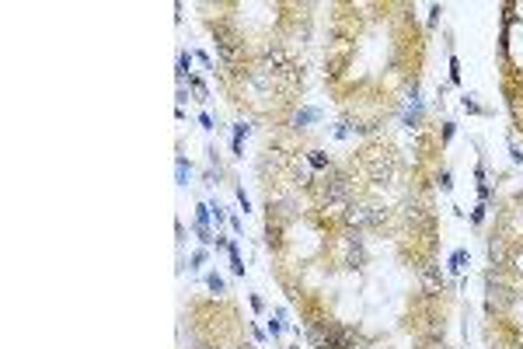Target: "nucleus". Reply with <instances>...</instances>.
<instances>
[{
    "instance_id": "nucleus-1",
    "label": "nucleus",
    "mask_w": 523,
    "mask_h": 349,
    "mask_svg": "<svg viewBox=\"0 0 523 349\" xmlns=\"http://www.w3.org/2000/svg\"><path fill=\"white\" fill-rule=\"evenodd\" d=\"M359 168L367 171V178H370L373 185H387V182L394 178V168H398L394 150L384 147V143H370L363 154H359Z\"/></svg>"
},
{
    "instance_id": "nucleus-2",
    "label": "nucleus",
    "mask_w": 523,
    "mask_h": 349,
    "mask_svg": "<svg viewBox=\"0 0 523 349\" xmlns=\"http://www.w3.org/2000/svg\"><path fill=\"white\" fill-rule=\"evenodd\" d=\"M213 38H216V53H220L223 66H227L230 73H237L241 56H245V42L237 38V32L227 28V25H213Z\"/></svg>"
},
{
    "instance_id": "nucleus-3",
    "label": "nucleus",
    "mask_w": 523,
    "mask_h": 349,
    "mask_svg": "<svg viewBox=\"0 0 523 349\" xmlns=\"http://www.w3.org/2000/svg\"><path fill=\"white\" fill-rule=\"evenodd\" d=\"M387 220V210L384 206H377V203H349V210H345V223L349 227H377V223H384Z\"/></svg>"
},
{
    "instance_id": "nucleus-4",
    "label": "nucleus",
    "mask_w": 523,
    "mask_h": 349,
    "mask_svg": "<svg viewBox=\"0 0 523 349\" xmlns=\"http://www.w3.org/2000/svg\"><path fill=\"white\" fill-rule=\"evenodd\" d=\"M349 196H352L349 178L338 175V171H328L325 182H321V199H325V203H349Z\"/></svg>"
},
{
    "instance_id": "nucleus-5",
    "label": "nucleus",
    "mask_w": 523,
    "mask_h": 349,
    "mask_svg": "<svg viewBox=\"0 0 523 349\" xmlns=\"http://www.w3.org/2000/svg\"><path fill=\"white\" fill-rule=\"evenodd\" d=\"M485 286H489V307H495V304H499V307H506V304H513V300H516L513 286H509V283H502L495 273H489V276H485Z\"/></svg>"
},
{
    "instance_id": "nucleus-6",
    "label": "nucleus",
    "mask_w": 523,
    "mask_h": 349,
    "mask_svg": "<svg viewBox=\"0 0 523 349\" xmlns=\"http://www.w3.org/2000/svg\"><path fill=\"white\" fill-rule=\"evenodd\" d=\"M419 276H422V286L429 293H439L443 290V273H439L436 265H419Z\"/></svg>"
},
{
    "instance_id": "nucleus-7",
    "label": "nucleus",
    "mask_w": 523,
    "mask_h": 349,
    "mask_svg": "<svg viewBox=\"0 0 523 349\" xmlns=\"http://www.w3.org/2000/svg\"><path fill=\"white\" fill-rule=\"evenodd\" d=\"M489 258H492V265H509L506 238H492V241H489Z\"/></svg>"
},
{
    "instance_id": "nucleus-8",
    "label": "nucleus",
    "mask_w": 523,
    "mask_h": 349,
    "mask_svg": "<svg viewBox=\"0 0 523 349\" xmlns=\"http://www.w3.org/2000/svg\"><path fill=\"white\" fill-rule=\"evenodd\" d=\"M317 119H321V108H300V112L293 115V126H297V129H307V126L317 123Z\"/></svg>"
},
{
    "instance_id": "nucleus-9",
    "label": "nucleus",
    "mask_w": 523,
    "mask_h": 349,
    "mask_svg": "<svg viewBox=\"0 0 523 349\" xmlns=\"http://www.w3.org/2000/svg\"><path fill=\"white\" fill-rule=\"evenodd\" d=\"M419 123H422V101H419V98H415V91H412V108L405 112V126H408V129H415Z\"/></svg>"
},
{
    "instance_id": "nucleus-10",
    "label": "nucleus",
    "mask_w": 523,
    "mask_h": 349,
    "mask_svg": "<svg viewBox=\"0 0 523 349\" xmlns=\"http://www.w3.org/2000/svg\"><path fill=\"white\" fill-rule=\"evenodd\" d=\"M307 164H310L314 171H325V168H328V154H321V150H310V154H307Z\"/></svg>"
},
{
    "instance_id": "nucleus-11",
    "label": "nucleus",
    "mask_w": 523,
    "mask_h": 349,
    "mask_svg": "<svg viewBox=\"0 0 523 349\" xmlns=\"http://www.w3.org/2000/svg\"><path fill=\"white\" fill-rule=\"evenodd\" d=\"M464 269H467V252L457 248V252L450 255V273H464Z\"/></svg>"
},
{
    "instance_id": "nucleus-12",
    "label": "nucleus",
    "mask_w": 523,
    "mask_h": 349,
    "mask_svg": "<svg viewBox=\"0 0 523 349\" xmlns=\"http://www.w3.org/2000/svg\"><path fill=\"white\" fill-rule=\"evenodd\" d=\"M175 175H178V185H188V175H192V164H188L185 158H178V164H175Z\"/></svg>"
},
{
    "instance_id": "nucleus-13",
    "label": "nucleus",
    "mask_w": 523,
    "mask_h": 349,
    "mask_svg": "<svg viewBox=\"0 0 523 349\" xmlns=\"http://www.w3.org/2000/svg\"><path fill=\"white\" fill-rule=\"evenodd\" d=\"M265 234H269V245H272V248L283 245V227H279V223H272V220H269V230H265Z\"/></svg>"
},
{
    "instance_id": "nucleus-14",
    "label": "nucleus",
    "mask_w": 523,
    "mask_h": 349,
    "mask_svg": "<svg viewBox=\"0 0 523 349\" xmlns=\"http://www.w3.org/2000/svg\"><path fill=\"white\" fill-rule=\"evenodd\" d=\"M227 252H230V269L237 276H245V262H241V255H237V245H227Z\"/></svg>"
},
{
    "instance_id": "nucleus-15",
    "label": "nucleus",
    "mask_w": 523,
    "mask_h": 349,
    "mask_svg": "<svg viewBox=\"0 0 523 349\" xmlns=\"http://www.w3.org/2000/svg\"><path fill=\"white\" fill-rule=\"evenodd\" d=\"M509 108H513L516 126H523V95H520V98H509Z\"/></svg>"
},
{
    "instance_id": "nucleus-16",
    "label": "nucleus",
    "mask_w": 523,
    "mask_h": 349,
    "mask_svg": "<svg viewBox=\"0 0 523 349\" xmlns=\"http://www.w3.org/2000/svg\"><path fill=\"white\" fill-rule=\"evenodd\" d=\"M188 66H192V56H188V53H178V81H185V77H188Z\"/></svg>"
},
{
    "instance_id": "nucleus-17",
    "label": "nucleus",
    "mask_w": 523,
    "mask_h": 349,
    "mask_svg": "<svg viewBox=\"0 0 523 349\" xmlns=\"http://www.w3.org/2000/svg\"><path fill=\"white\" fill-rule=\"evenodd\" d=\"M188 84H192V91L199 95V101H206V84L199 81V77H188Z\"/></svg>"
},
{
    "instance_id": "nucleus-18",
    "label": "nucleus",
    "mask_w": 523,
    "mask_h": 349,
    "mask_svg": "<svg viewBox=\"0 0 523 349\" xmlns=\"http://www.w3.org/2000/svg\"><path fill=\"white\" fill-rule=\"evenodd\" d=\"M206 286H210L213 293H223V280H220L216 273H210V276H206Z\"/></svg>"
},
{
    "instance_id": "nucleus-19",
    "label": "nucleus",
    "mask_w": 523,
    "mask_h": 349,
    "mask_svg": "<svg viewBox=\"0 0 523 349\" xmlns=\"http://www.w3.org/2000/svg\"><path fill=\"white\" fill-rule=\"evenodd\" d=\"M450 81L461 84V60H457V56H450Z\"/></svg>"
},
{
    "instance_id": "nucleus-20",
    "label": "nucleus",
    "mask_w": 523,
    "mask_h": 349,
    "mask_svg": "<svg viewBox=\"0 0 523 349\" xmlns=\"http://www.w3.org/2000/svg\"><path fill=\"white\" fill-rule=\"evenodd\" d=\"M248 133H251V126H248V123H237V126H234V140H245Z\"/></svg>"
},
{
    "instance_id": "nucleus-21",
    "label": "nucleus",
    "mask_w": 523,
    "mask_h": 349,
    "mask_svg": "<svg viewBox=\"0 0 523 349\" xmlns=\"http://www.w3.org/2000/svg\"><path fill=\"white\" fill-rule=\"evenodd\" d=\"M439 189H443V192H450V189H454V182H450V171H443V175H439Z\"/></svg>"
},
{
    "instance_id": "nucleus-22",
    "label": "nucleus",
    "mask_w": 523,
    "mask_h": 349,
    "mask_svg": "<svg viewBox=\"0 0 523 349\" xmlns=\"http://www.w3.org/2000/svg\"><path fill=\"white\" fill-rule=\"evenodd\" d=\"M349 133H352V129H349V123H338V126H335V136H338V140H345Z\"/></svg>"
},
{
    "instance_id": "nucleus-23",
    "label": "nucleus",
    "mask_w": 523,
    "mask_h": 349,
    "mask_svg": "<svg viewBox=\"0 0 523 349\" xmlns=\"http://www.w3.org/2000/svg\"><path fill=\"white\" fill-rule=\"evenodd\" d=\"M509 154H513V161H516V164H523V150H520L516 143H509Z\"/></svg>"
},
{
    "instance_id": "nucleus-24",
    "label": "nucleus",
    "mask_w": 523,
    "mask_h": 349,
    "mask_svg": "<svg viewBox=\"0 0 523 349\" xmlns=\"http://www.w3.org/2000/svg\"><path fill=\"white\" fill-rule=\"evenodd\" d=\"M439 14H443V11H439V4H432V11H429V28L439 21Z\"/></svg>"
},
{
    "instance_id": "nucleus-25",
    "label": "nucleus",
    "mask_w": 523,
    "mask_h": 349,
    "mask_svg": "<svg viewBox=\"0 0 523 349\" xmlns=\"http://www.w3.org/2000/svg\"><path fill=\"white\" fill-rule=\"evenodd\" d=\"M203 262H206V252H195V255H192V269H199Z\"/></svg>"
},
{
    "instance_id": "nucleus-26",
    "label": "nucleus",
    "mask_w": 523,
    "mask_h": 349,
    "mask_svg": "<svg viewBox=\"0 0 523 349\" xmlns=\"http://www.w3.org/2000/svg\"><path fill=\"white\" fill-rule=\"evenodd\" d=\"M237 203H241V206H245V213L251 210V203H248V196H245V189H241V192H237Z\"/></svg>"
},
{
    "instance_id": "nucleus-27",
    "label": "nucleus",
    "mask_w": 523,
    "mask_h": 349,
    "mask_svg": "<svg viewBox=\"0 0 523 349\" xmlns=\"http://www.w3.org/2000/svg\"><path fill=\"white\" fill-rule=\"evenodd\" d=\"M464 108H467V112H481V108H478V101H474V98H471V95H467V98H464Z\"/></svg>"
},
{
    "instance_id": "nucleus-28",
    "label": "nucleus",
    "mask_w": 523,
    "mask_h": 349,
    "mask_svg": "<svg viewBox=\"0 0 523 349\" xmlns=\"http://www.w3.org/2000/svg\"><path fill=\"white\" fill-rule=\"evenodd\" d=\"M199 126H203V129H213V119H210V115L203 112V115H199Z\"/></svg>"
},
{
    "instance_id": "nucleus-29",
    "label": "nucleus",
    "mask_w": 523,
    "mask_h": 349,
    "mask_svg": "<svg viewBox=\"0 0 523 349\" xmlns=\"http://www.w3.org/2000/svg\"><path fill=\"white\" fill-rule=\"evenodd\" d=\"M471 220H474V223H481V220H485V206H478V210L471 213Z\"/></svg>"
},
{
    "instance_id": "nucleus-30",
    "label": "nucleus",
    "mask_w": 523,
    "mask_h": 349,
    "mask_svg": "<svg viewBox=\"0 0 523 349\" xmlns=\"http://www.w3.org/2000/svg\"><path fill=\"white\" fill-rule=\"evenodd\" d=\"M210 210H213V217H216V223H223V210H220V203H213Z\"/></svg>"
},
{
    "instance_id": "nucleus-31",
    "label": "nucleus",
    "mask_w": 523,
    "mask_h": 349,
    "mask_svg": "<svg viewBox=\"0 0 523 349\" xmlns=\"http://www.w3.org/2000/svg\"><path fill=\"white\" fill-rule=\"evenodd\" d=\"M213 349H234V346H213Z\"/></svg>"
},
{
    "instance_id": "nucleus-32",
    "label": "nucleus",
    "mask_w": 523,
    "mask_h": 349,
    "mask_svg": "<svg viewBox=\"0 0 523 349\" xmlns=\"http://www.w3.org/2000/svg\"><path fill=\"white\" fill-rule=\"evenodd\" d=\"M188 349H199V346H188Z\"/></svg>"
},
{
    "instance_id": "nucleus-33",
    "label": "nucleus",
    "mask_w": 523,
    "mask_h": 349,
    "mask_svg": "<svg viewBox=\"0 0 523 349\" xmlns=\"http://www.w3.org/2000/svg\"><path fill=\"white\" fill-rule=\"evenodd\" d=\"M293 349H297V346H293Z\"/></svg>"
}]
</instances>
